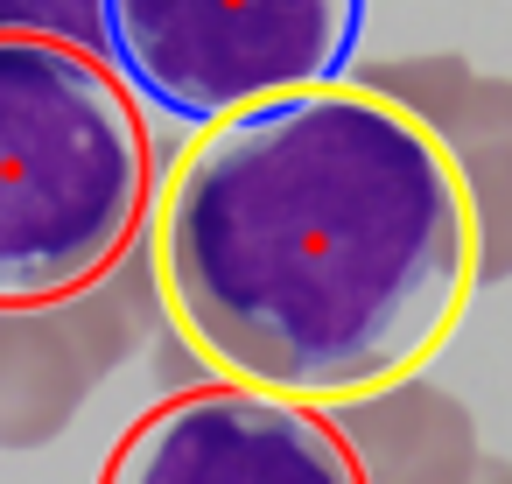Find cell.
<instances>
[{
    "instance_id": "obj_3",
    "label": "cell",
    "mask_w": 512,
    "mask_h": 484,
    "mask_svg": "<svg viewBox=\"0 0 512 484\" xmlns=\"http://www.w3.org/2000/svg\"><path fill=\"white\" fill-rule=\"evenodd\" d=\"M365 0H106V64L176 120L344 78Z\"/></svg>"
},
{
    "instance_id": "obj_9",
    "label": "cell",
    "mask_w": 512,
    "mask_h": 484,
    "mask_svg": "<svg viewBox=\"0 0 512 484\" xmlns=\"http://www.w3.org/2000/svg\"><path fill=\"white\" fill-rule=\"evenodd\" d=\"M148 344H155V365H162V386H169V393L211 386V365H204V358H197V351H190V344H183V337H176L169 323H162V330H155Z\"/></svg>"
},
{
    "instance_id": "obj_2",
    "label": "cell",
    "mask_w": 512,
    "mask_h": 484,
    "mask_svg": "<svg viewBox=\"0 0 512 484\" xmlns=\"http://www.w3.org/2000/svg\"><path fill=\"white\" fill-rule=\"evenodd\" d=\"M155 204V148L99 50L0 36V309L99 281Z\"/></svg>"
},
{
    "instance_id": "obj_5",
    "label": "cell",
    "mask_w": 512,
    "mask_h": 484,
    "mask_svg": "<svg viewBox=\"0 0 512 484\" xmlns=\"http://www.w3.org/2000/svg\"><path fill=\"white\" fill-rule=\"evenodd\" d=\"M99 484H358V463L323 407L211 379L141 414Z\"/></svg>"
},
{
    "instance_id": "obj_10",
    "label": "cell",
    "mask_w": 512,
    "mask_h": 484,
    "mask_svg": "<svg viewBox=\"0 0 512 484\" xmlns=\"http://www.w3.org/2000/svg\"><path fill=\"white\" fill-rule=\"evenodd\" d=\"M477 484H512V463H491V456H484V470H477Z\"/></svg>"
},
{
    "instance_id": "obj_4",
    "label": "cell",
    "mask_w": 512,
    "mask_h": 484,
    "mask_svg": "<svg viewBox=\"0 0 512 484\" xmlns=\"http://www.w3.org/2000/svg\"><path fill=\"white\" fill-rule=\"evenodd\" d=\"M169 323L148 232L85 288L0 309V449H50L85 400Z\"/></svg>"
},
{
    "instance_id": "obj_6",
    "label": "cell",
    "mask_w": 512,
    "mask_h": 484,
    "mask_svg": "<svg viewBox=\"0 0 512 484\" xmlns=\"http://www.w3.org/2000/svg\"><path fill=\"white\" fill-rule=\"evenodd\" d=\"M323 414H330L337 442L351 449L358 484H477V470H484L470 400H456L449 386H435L421 372H400Z\"/></svg>"
},
{
    "instance_id": "obj_7",
    "label": "cell",
    "mask_w": 512,
    "mask_h": 484,
    "mask_svg": "<svg viewBox=\"0 0 512 484\" xmlns=\"http://www.w3.org/2000/svg\"><path fill=\"white\" fill-rule=\"evenodd\" d=\"M470 204L477 232V288L512 281V78L498 71H463L456 92L421 120Z\"/></svg>"
},
{
    "instance_id": "obj_1",
    "label": "cell",
    "mask_w": 512,
    "mask_h": 484,
    "mask_svg": "<svg viewBox=\"0 0 512 484\" xmlns=\"http://www.w3.org/2000/svg\"><path fill=\"white\" fill-rule=\"evenodd\" d=\"M148 253L218 379L309 407L421 372L477 288L442 141L351 78L211 120L148 204Z\"/></svg>"
},
{
    "instance_id": "obj_8",
    "label": "cell",
    "mask_w": 512,
    "mask_h": 484,
    "mask_svg": "<svg viewBox=\"0 0 512 484\" xmlns=\"http://www.w3.org/2000/svg\"><path fill=\"white\" fill-rule=\"evenodd\" d=\"M0 36H50L106 57V0H0Z\"/></svg>"
}]
</instances>
